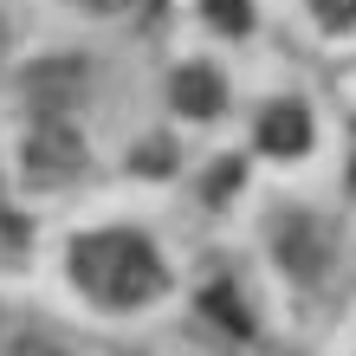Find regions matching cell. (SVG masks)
<instances>
[{"mask_svg":"<svg viewBox=\"0 0 356 356\" xmlns=\"http://www.w3.org/2000/svg\"><path fill=\"white\" fill-rule=\"evenodd\" d=\"M26 162H33V175H39V181H58V175H78V136H72V130H58V123H46V130L33 136V149H26Z\"/></svg>","mask_w":356,"mask_h":356,"instance_id":"4","label":"cell"},{"mask_svg":"<svg viewBox=\"0 0 356 356\" xmlns=\"http://www.w3.org/2000/svg\"><path fill=\"white\" fill-rule=\"evenodd\" d=\"M259 143H266L272 156H298L305 143H311V117L298 111V104H272L266 123H259Z\"/></svg>","mask_w":356,"mask_h":356,"instance_id":"5","label":"cell"},{"mask_svg":"<svg viewBox=\"0 0 356 356\" xmlns=\"http://www.w3.org/2000/svg\"><path fill=\"white\" fill-rule=\"evenodd\" d=\"M220 97H227V91H220V78L207 72V65H181V72L169 78V104H175L181 117H214Z\"/></svg>","mask_w":356,"mask_h":356,"instance_id":"3","label":"cell"},{"mask_svg":"<svg viewBox=\"0 0 356 356\" xmlns=\"http://www.w3.org/2000/svg\"><path fill=\"white\" fill-rule=\"evenodd\" d=\"M279 259L298 272V279H318V272L330 266V240L305 214H291V220H279Z\"/></svg>","mask_w":356,"mask_h":356,"instance_id":"2","label":"cell"},{"mask_svg":"<svg viewBox=\"0 0 356 356\" xmlns=\"http://www.w3.org/2000/svg\"><path fill=\"white\" fill-rule=\"evenodd\" d=\"M72 279L91 291L97 305H149L162 291V259L149 253V240L143 234H91L72 246Z\"/></svg>","mask_w":356,"mask_h":356,"instance_id":"1","label":"cell"},{"mask_svg":"<svg viewBox=\"0 0 356 356\" xmlns=\"http://www.w3.org/2000/svg\"><path fill=\"white\" fill-rule=\"evenodd\" d=\"M207 19L227 26V33H240L246 26V0H207Z\"/></svg>","mask_w":356,"mask_h":356,"instance_id":"6","label":"cell"},{"mask_svg":"<svg viewBox=\"0 0 356 356\" xmlns=\"http://www.w3.org/2000/svg\"><path fill=\"white\" fill-rule=\"evenodd\" d=\"M311 7H318L324 26H350V19H356V0H311Z\"/></svg>","mask_w":356,"mask_h":356,"instance_id":"7","label":"cell"}]
</instances>
